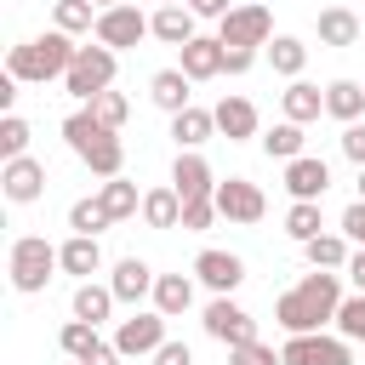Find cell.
Returning <instances> with one entry per match:
<instances>
[{
  "label": "cell",
  "instance_id": "cell-1",
  "mask_svg": "<svg viewBox=\"0 0 365 365\" xmlns=\"http://www.w3.org/2000/svg\"><path fill=\"white\" fill-rule=\"evenodd\" d=\"M336 308H342L336 268H314L302 285H291V291L274 302V319L285 325V336H302V331H319L325 319H336Z\"/></svg>",
  "mask_w": 365,
  "mask_h": 365
},
{
  "label": "cell",
  "instance_id": "cell-2",
  "mask_svg": "<svg viewBox=\"0 0 365 365\" xmlns=\"http://www.w3.org/2000/svg\"><path fill=\"white\" fill-rule=\"evenodd\" d=\"M74 51H80V46H74V34L51 29V34H40V40H23V46H11V57H6V74L46 86V80H63V74H68Z\"/></svg>",
  "mask_w": 365,
  "mask_h": 365
},
{
  "label": "cell",
  "instance_id": "cell-3",
  "mask_svg": "<svg viewBox=\"0 0 365 365\" xmlns=\"http://www.w3.org/2000/svg\"><path fill=\"white\" fill-rule=\"evenodd\" d=\"M63 137H68V148H74L97 177H120V165H125V143H120V131H108L91 108L68 114V120H63Z\"/></svg>",
  "mask_w": 365,
  "mask_h": 365
},
{
  "label": "cell",
  "instance_id": "cell-4",
  "mask_svg": "<svg viewBox=\"0 0 365 365\" xmlns=\"http://www.w3.org/2000/svg\"><path fill=\"white\" fill-rule=\"evenodd\" d=\"M6 268H11V285L23 297H34V291H46L51 268H63V257H57V245H46V234H17Z\"/></svg>",
  "mask_w": 365,
  "mask_h": 365
},
{
  "label": "cell",
  "instance_id": "cell-5",
  "mask_svg": "<svg viewBox=\"0 0 365 365\" xmlns=\"http://www.w3.org/2000/svg\"><path fill=\"white\" fill-rule=\"evenodd\" d=\"M63 86H68V97H80V103H91L97 91H108L114 86V46H80L74 51V63H68V74H63Z\"/></svg>",
  "mask_w": 365,
  "mask_h": 365
},
{
  "label": "cell",
  "instance_id": "cell-6",
  "mask_svg": "<svg viewBox=\"0 0 365 365\" xmlns=\"http://www.w3.org/2000/svg\"><path fill=\"white\" fill-rule=\"evenodd\" d=\"M279 359H285V365H354V348H348V336L302 331V336H285Z\"/></svg>",
  "mask_w": 365,
  "mask_h": 365
},
{
  "label": "cell",
  "instance_id": "cell-7",
  "mask_svg": "<svg viewBox=\"0 0 365 365\" xmlns=\"http://www.w3.org/2000/svg\"><path fill=\"white\" fill-rule=\"evenodd\" d=\"M217 40L222 46H268L274 40V17H268V6H234L228 17H222V29H217Z\"/></svg>",
  "mask_w": 365,
  "mask_h": 365
},
{
  "label": "cell",
  "instance_id": "cell-8",
  "mask_svg": "<svg viewBox=\"0 0 365 365\" xmlns=\"http://www.w3.org/2000/svg\"><path fill=\"white\" fill-rule=\"evenodd\" d=\"M103 46H114V51H125V46H137L143 34H154V23L137 11V6H108V11H97V29H91Z\"/></svg>",
  "mask_w": 365,
  "mask_h": 365
},
{
  "label": "cell",
  "instance_id": "cell-9",
  "mask_svg": "<svg viewBox=\"0 0 365 365\" xmlns=\"http://www.w3.org/2000/svg\"><path fill=\"white\" fill-rule=\"evenodd\" d=\"M217 211L228 217V222H262V211H268V200H262V188L251 182V177H228V182H217Z\"/></svg>",
  "mask_w": 365,
  "mask_h": 365
},
{
  "label": "cell",
  "instance_id": "cell-10",
  "mask_svg": "<svg viewBox=\"0 0 365 365\" xmlns=\"http://www.w3.org/2000/svg\"><path fill=\"white\" fill-rule=\"evenodd\" d=\"M160 342H165V314H160V308H154V314H131V319H120V331H114V348H120L125 359L160 354Z\"/></svg>",
  "mask_w": 365,
  "mask_h": 365
},
{
  "label": "cell",
  "instance_id": "cell-11",
  "mask_svg": "<svg viewBox=\"0 0 365 365\" xmlns=\"http://www.w3.org/2000/svg\"><path fill=\"white\" fill-rule=\"evenodd\" d=\"M0 188H6L11 205H34V200L46 194V165H40L34 154H17V160L0 165Z\"/></svg>",
  "mask_w": 365,
  "mask_h": 365
},
{
  "label": "cell",
  "instance_id": "cell-12",
  "mask_svg": "<svg viewBox=\"0 0 365 365\" xmlns=\"http://www.w3.org/2000/svg\"><path fill=\"white\" fill-rule=\"evenodd\" d=\"M205 336H211V342H222V348H234V342H251V336H257V319H251L240 302L217 297V302L205 308Z\"/></svg>",
  "mask_w": 365,
  "mask_h": 365
},
{
  "label": "cell",
  "instance_id": "cell-13",
  "mask_svg": "<svg viewBox=\"0 0 365 365\" xmlns=\"http://www.w3.org/2000/svg\"><path fill=\"white\" fill-rule=\"evenodd\" d=\"M285 188H291V200H319L331 188V165L319 154H297V160H285Z\"/></svg>",
  "mask_w": 365,
  "mask_h": 365
},
{
  "label": "cell",
  "instance_id": "cell-14",
  "mask_svg": "<svg viewBox=\"0 0 365 365\" xmlns=\"http://www.w3.org/2000/svg\"><path fill=\"white\" fill-rule=\"evenodd\" d=\"M171 188H177L182 200H211V194H217V177H211V165H205L194 148H182L177 165H171Z\"/></svg>",
  "mask_w": 365,
  "mask_h": 365
},
{
  "label": "cell",
  "instance_id": "cell-15",
  "mask_svg": "<svg viewBox=\"0 0 365 365\" xmlns=\"http://www.w3.org/2000/svg\"><path fill=\"white\" fill-rule=\"evenodd\" d=\"M194 274H200L217 297H228V291L245 279V262H240L234 251H200V257H194Z\"/></svg>",
  "mask_w": 365,
  "mask_h": 365
},
{
  "label": "cell",
  "instance_id": "cell-16",
  "mask_svg": "<svg viewBox=\"0 0 365 365\" xmlns=\"http://www.w3.org/2000/svg\"><path fill=\"white\" fill-rule=\"evenodd\" d=\"M177 51H182V63H177V68H182L188 80H217V74H222V40L194 34V40H188V46H177Z\"/></svg>",
  "mask_w": 365,
  "mask_h": 365
},
{
  "label": "cell",
  "instance_id": "cell-17",
  "mask_svg": "<svg viewBox=\"0 0 365 365\" xmlns=\"http://www.w3.org/2000/svg\"><path fill=\"white\" fill-rule=\"evenodd\" d=\"M154 279H160V274H154L143 257H125V262H114V279H108V285H114L120 302H143V297H154Z\"/></svg>",
  "mask_w": 365,
  "mask_h": 365
},
{
  "label": "cell",
  "instance_id": "cell-18",
  "mask_svg": "<svg viewBox=\"0 0 365 365\" xmlns=\"http://www.w3.org/2000/svg\"><path fill=\"white\" fill-rule=\"evenodd\" d=\"M211 114H217V131H222L228 143H245V137H257V108H251V97H222Z\"/></svg>",
  "mask_w": 365,
  "mask_h": 365
},
{
  "label": "cell",
  "instance_id": "cell-19",
  "mask_svg": "<svg viewBox=\"0 0 365 365\" xmlns=\"http://www.w3.org/2000/svg\"><path fill=\"white\" fill-rule=\"evenodd\" d=\"M57 257H63V274H74V279H91V274L103 268V245H97V234H74L68 245H57Z\"/></svg>",
  "mask_w": 365,
  "mask_h": 365
},
{
  "label": "cell",
  "instance_id": "cell-20",
  "mask_svg": "<svg viewBox=\"0 0 365 365\" xmlns=\"http://www.w3.org/2000/svg\"><path fill=\"white\" fill-rule=\"evenodd\" d=\"M279 103H285V120H297V125H308V120L325 114V91L308 86V80H291V86L279 91Z\"/></svg>",
  "mask_w": 365,
  "mask_h": 365
},
{
  "label": "cell",
  "instance_id": "cell-21",
  "mask_svg": "<svg viewBox=\"0 0 365 365\" xmlns=\"http://www.w3.org/2000/svg\"><path fill=\"white\" fill-rule=\"evenodd\" d=\"M211 131H217V114L211 108H182V114H171V137H177V148H200V143H211Z\"/></svg>",
  "mask_w": 365,
  "mask_h": 365
},
{
  "label": "cell",
  "instance_id": "cell-22",
  "mask_svg": "<svg viewBox=\"0 0 365 365\" xmlns=\"http://www.w3.org/2000/svg\"><path fill=\"white\" fill-rule=\"evenodd\" d=\"M154 308H160L165 319L188 314V308H194V279H188V274H160V279H154Z\"/></svg>",
  "mask_w": 365,
  "mask_h": 365
},
{
  "label": "cell",
  "instance_id": "cell-23",
  "mask_svg": "<svg viewBox=\"0 0 365 365\" xmlns=\"http://www.w3.org/2000/svg\"><path fill=\"white\" fill-rule=\"evenodd\" d=\"M188 86H194V80H188L182 68H160V74L148 80V97H154L165 114H182V108H188Z\"/></svg>",
  "mask_w": 365,
  "mask_h": 365
},
{
  "label": "cell",
  "instance_id": "cell-24",
  "mask_svg": "<svg viewBox=\"0 0 365 365\" xmlns=\"http://www.w3.org/2000/svg\"><path fill=\"white\" fill-rule=\"evenodd\" d=\"M143 222L148 228H182V194L177 188H148L143 194Z\"/></svg>",
  "mask_w": 365,
  "mask_h": 365
},
{
  "label": "cell",
  "instance_id": "cell-25",
  "mask_svg": "<svg viewBox=\"0 0 365 365\" xmlns=\"http://www.w3.org/2000/svg\"><path fill=\"white\" fill-rule=\"evenodd\" d=\"M325 114H336L342 125H354L365 114V86L359 80H331L325 86Z\"/></svg>",
  "mask_w": 365,
  "mask_h": 365
},
{
  "label": "cell",
  "instance_id": "cell-26",
  "mask_svg": "<svg viewBox=\"0 0 365 365\" xmlns=\"http://www.w3.org/2000/svg\"><path fill=\"white\" fill-rule=\"evenodd\" d=\"M148 23H154V40H165V46H188L194 40V11L188 6H160Z\"/></svg>",
  "mask_w": 365,
  "mask_h": 365
},
{
  "label": "cell",
  "instance_id": "cell-27",
  "mask_svg": "<svg viewBox=\"0 0 365 365\" xmlns=\"http://www.w3.org/2000/svg\"><path fill=\"white\" fill-rule=\"evenodd\" d=\"M319 46H359V17L348 6H325L319 11Z\"/></svg>",
  "mask_w": 365,
  "mask_h": 365
},
{
  "label": "cell",
  "instance_id": "cell-28",
  "mask_svg": "<svg viewBox=\"0 0 365 365\" xmlns=\"http://www.w3.org/2000/svg\"><path fill=\"white\" fill-rule=\"evenodd\" d=\"M262 51H268L274 74H285V80H297V74H302V63H308V46H302L297 34H274V40L262 46Z\"/></svg>",
  "mask_w": 365,
  "mask_h": 365
},
{
  "label": "cell",
  "instance_id": "cell-29",
  "mask_svg": "<svg viewBox=\"0 0 365 365\" xmlns=\"http://www.w3.org/2000/svg\"><path fill=\"white\" fill-rule=\"evenodd\" d=\"M97 200L108 205L114 222H125V217L143 211V194H137V182H125V177H103V194H97Z\"/></svg>",
  "mask_w": 365,
  "mask_h": 365
},
{
  "label": "cell",
  "instance_id": "cell-30",
  "mask_svg": "<svg viewBox=\"0 0 365 365\" xmlns=\"http://www.w3.org/2000/svg\"><path fill=\"white\" fill-rule=\"evenodd\" d=\"M114 285H91V279H80V291H74V314L80 319H91V325H103L108 314H114Z\"/></svg>",
  "mask_w": 365,
  "mask_h": 365
},
{
  "label": "cell",
  "instance_id": "cell-31",
  "mask_svg": "<svg viewBox=\"0 0 365 365\" xmlns=\"http://www.w3.org/2000/svg\"><path fill=\"white\" fill-rule=\"evenodd\" d=\"M262 154H268V160H297V154H302V125H297V120L268 125V131H262Z\"/></svg>",
  "mask_w": 365,
  "mask_h": 365
},
{
  "label": "cell",
  "instance_id": "cell-32",
  "mask_svg": "<svg viewBox=\"0 0 365 365\" xmlns=\"http://www.w3.org/2000/svg\"><path fill=\"white\" fill-rule=\"evenodd\" d=\"M302 257H308L314 268H348V257H354V251H348V240H342V234H314V240L302 245Z\"/></svg>",
  "mask_w": 365,
  "mask_h": 365
},
{
  "label": "cell",
  "instance_id": "cell-33",
  "mask_svg": "<svg viewBox=\"0 0 365 365\" xmlns=\"http://www.w3.org/2000/svg\"><path fill=\"white\" fill-rule=\"evenodd\" d=\"M57 342H63V354H68V359H91V354L103 348L97 325H91V319H80V314H74V319L63 325V336H57Z\"/></svg>",
  "mask_w": 365,
  "mask_h": 365
},
{
  "label": "cell",
  "instance_id": "cell-34",
  "mask_svg": "<svg viewBox=\"0 0 365 365\" xmlns=\"http://www.w3.org/2000/svg\"><path fill=\"white\" fill-rule=\"evenodd\" d=\"M319 228H325V222H319V200H291V211H285V234H291L297 245H308Z\"/></svg>",
  "mask_w": 365,
  "mask_h": 365
},
{
  "label": "cell",
  "instance_id": "cell-35",
  "mask_svg": "<svg viewBox=\"0 0 365 365\" xmlns=\"http://www.w3.org/2000/svg\"><path fill=\"white\" fill-rule=\"evenodd\" d=\"M108 222H114V217H108L103 200H74V205H68V228H74V234H103Z\"/></svg>",
  "mask_w": 365,
  "mask_h": 365
},
{
  "label": "cell",
  "instance_id": "cell-36",
  "mask_svg": "<svg viewBox=\"0 0 365 365\" xmlns=\"http://www.w3.org/2000/svg\"><path fill=\"white\" fill-rule=\"evenodd\" d=\"M57 29L63 34H86V29H97V6L91 0H57Z\"/></svg>",
  "mask_w": 365,
  "mask_h": 365
},
{
  "label": "cell",
  "instance_id": "cell-37",
  "mask_svg": "<svg viewBox=\"0 0 365 365\" xmlns=\"http://www.w3.org/2000/svg\"><path fill=\"white\" fill-rule=\"evenodd\" d=\"M336 336H348V342H365V291L342 297V308H336Z\"/></svg>",
  "mask_w": 365,
  "mask_h": 365
},
{
  "label": "cell",
  "instance_id": "cell-38",
  "mask_svg": "<svg viewBox=\"0 0 365 365\" xmlns=\"http://www.w3.org/2000/svg\"><path fill=\"white\" fill-rule=\"evenodd\" d=\"M86 108H91V114H97V120H103L108 131H120V125H125V114H131V103H125L120 91H97V97L86 103Z\"/></svg>",
  "mask_w": 365,
  "mask_h": 365
},
{
  "label": "cell",
  "instance_id": "cell-39",
  "mask_svg": "<svg viewBox=\"0 0 365 365\" xmlns=\"http://www.w3.org/2000/svg\"><path fill=\"white\" fill-rule=\"evenodd\" d=\"M17 154H29V120L6 114L0 120V160H17Z\"/></svg>",
  "mask_w": 365,
  "mask_h": 365
},
{
  "label": "cell",
  "instance_id": "cell-40",
  "mask_svg": "<svg viewBox=\"0 0 365 365\" xmlns=\"http://www.w3.org/2000/svg\"><path fill=\"white\" fill-rule=\"evenodd\" d=\"M228 365H285V359H279L268 342L251 336V342H234V348H228Z\"/></svg>",
  "mask_w": 365,
  "mask_h": 365
},
{
  "label": "cell",
  "instance_id": "cell-41",
  "mask_svg": "<svg viewBox=\"0 0 365 365\" xmlns=\"http://www.w3.org/2000/svg\"><path fill=\"white\" fill-rule=\"evenodd\" d=\"M217 217H222L217 200H182V228H188V234H205Z\"/></svg>",
  "mask_w": 365,
  "mask_h": 365
},
{
  "label": "cell",
  "instance_id": "cell-42",
  "mask_svg": "<svg viewBox=\"0 0 365 365\" xmlns=\"http://www.w3.org/2000/svg\"><path fill=\"white\" fill-rule=\"evenodd\" d=\"M257 63V46H222V74H245Z\"/></svg>",
  "mask_w": 365,
  "mask_h": 365
},
{
  "label": "cell",
  "instance_id": "cell-43",
  "mask_svg": "<svg viewBox=\"0 0 365 365\" xmlns=\"http://www.w3.org/2000/svg\"><path fill=\"white\" fill-rule=\"evenodd\" d=\"M342 154H348L354 165H365V125H359V120L342 125Z\"/></svg>",
  "mask_w": 365,
  "mask_h": 365
},
{
  "label": "cell",
  "instance_id": "cell-44",
  "mask_svg": "<svg viewBox=\"0 0 365 365\" xmlns=\"http://www.w3.org/2000/svg\"><path fill=\"white\" fill-rule=\"evenodd\" d=\"M342 234H348L354 245H365V200H354V205L342 211Z\"/></svg>",
  "mask_w": 365,
  "mask_h": 365
},
{
  "label": "cell",
  "instance_id": "cell-45",
  "mask_svg": "<svg viewBox=\"0 0 365 365\" xmlns=\"http://www.w3.org/2000/svg\"><path fill=\"white\" fill-rule=\"evenodd\" d=\"M154 365H194V354H188V342H160Z\"/></svg>",
  "mask_w": 365,
  "mask_h": 365
},
{
  "label": "cell",
  "instance_id": "cell-46",
  "mask_svg": "<svg viewBox=\"0 0 365 365\" xmlns=\"http://www.w3.org/2000/svg\"><path fill=\"white\" fill-rule=\"evenodd\" d=\"M182 6H188V11H194V17H217V23H222V17H228V11H234V6H228V0H182Z\"/></svg>",
  "mask_w": 365,
  "mask_h": 365
},
{
  "label": "cell",
  "instance_id": "cell-47",
  "mask_svg": "<svg viewBox=\"0 0 365 365\" xmlns=\"http://www.w3.org/2000/svg\"><path fill=\"white\" fill-rule=\"evenodd\" d=\"M342 274L354 279V291H365V245H359V251L348 257V268H342Z\"/></svg>",
  "mask_w": 365,
  "mask_h": 365
},
{
  "label": "cell",
  "instance_id": "cell-48",
  "mask_svg": "<svg viewBox=\"0 0 365 365\" xmlns=\"http://www.w3.org/2000/svg\"><path fill=\"white\" fill-rule=\"evenodd\" d=\"M120 359H125V354H120V348H114V342H103V348H97V354H91V359H80V365H120Z\"/></svg>",
  "mask_w": 365,
  "mask_h": 365
},
{
  "label": "cell",
  "instance_id": "cell-49",
  "mask_svg": "<svg viewBox=\"0 0 365 365\" xmlns=\"http://www.w3.org/2000/svg\"><path fill=\"white\" fill-rule=\"evenodd\" d=\"M11 103H17V74H0V108L11 114Z\"/></svg>",
  "mask_w": 365,
  "mask_h": 365
},
{
  "label": "cell",
  "instance_id": "cell-50",
  "mask_svg": "<svg viewBox=\"0 0 365 365\" xmlns=\"http://www.w3.org/2000/svg\"><path fill=\"white\" fill-rule=\"evenodd\" d=\"M91 6H97V11H108V6H120V0H91Z\"/></svg>",
  "mask_w": 365,
  "mask_h": 365
},
{
  "label": "cell",
  "instance_id": "cell-51",
  "mask_svg": "<svg viewBox=\"0 0 365 365\" xmlns=\"http://www.w3.org/2000/svg\"><path fill=\"white\" fill-rule=\"evenodd\" d=\"M359 200H365V165H359Z\"/></svg>",
  "mask_w": 365,
  "mask_h": 365
},
{
  "label": "cell",
  "instance_id": "cell-52",
  "mask_svg": "<svg viewBox=\"0 0 365 365\" xmlns=\"http://www.w3.org/2000/svg\"><path fill=\"white\" fill-rule=\"evenodd\" d=\"M160 6H182V0H160Z\"/></svg>",
  "mask_w": 365,
  "mask_h": 365
},
{
  "label": "cell",
  "instance_id": "cell-53",
  "mask_svg": "<svg viewBox=\"0 0 365 365\" xmlns=\"http://www.w3.org/2000/svg\"><path fill=\"white\" fill-rule=\"evenodd\" d=\"M120 6H137V0H120Z\"/></svg>",
  "mask_w": 365,
  "mask_h": 365
},
{
  "label": "cell",
  "instance_id": "cell-54",
  "mask_svg": "<svg viewBox=\"0 0 365 365\" xmlns=\"http://www.w3.org/2000/svg\"><path fill=\"white\" fill-rule=\"evenodd\" d=\"M74 365H80V359H74Z\"/></svg>",
  "mask_w": 365,
  "mask_h": 365
}]
</instances>
